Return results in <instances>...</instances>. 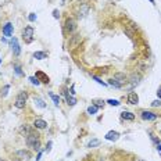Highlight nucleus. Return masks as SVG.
<instances>
[{"instance_id":"1","label":"nucleus","mask_w":161,"mask_h":161,"mask_svg":"<svg viewBox=\"0 0 161 161\" xmlns=\"http://www.w3.org/2000/svg\"><path fill=\"white\" fill-rule=\"evenodd\" d=\"M25 143H27L28 147H31L32 150H36V152L40 150V136L36 132H33L29 136H27L25 138Z\"/></svg>"},{"instance_id":"2","label":"nucleus","mask_w":161,"mask_h":161,"mask_svg":"<svg viewBox=\"0 0 161 161\" xmlns=\"http://www.w3.org/2000/svg\"><path fill=\"white\" fill-rule=\"evenodd\" d=\"M128 82V78H126V75L124 74V72H117V74H114V77L110 79V85L114 87H122L125 85V83Z\"/></svg>"},{"instance_id":"3","label":"nucleus","mask_w":161,"mask_h":161,"mask_svg":"<svg viewBox=\"0 0 161 161\" xmlns=\"http://www.w3.org/2000/svg\"><path fill=\"white\" fill-rule=\"evenodd\" d=\"M31 158H32L31 152H29V150H25V149L17 150V152L13 154V160H15V161H29Z\"/></svg>"},{"instance_id":"4","label":"nucleus","mask_w":161,"mask_h":161,"mask_svg":"<svg viewBox=\"0 0 161 161\" xmlns=\"http://www.w3.org/2000/svg\"><path fill=\"white\" fill-rule=\"evenodd\" d=\"M75 29H77V21L74 18H67V21L64 24V33L72 35L75 32Z\"/></svg>"},{"instance_id":"5","label":"nucleus","mask_w":161,"mask_h":161,"mask_svg":"<svg viewBox=\"0 0 161 161\" xmlns=\"http://www.w3.org/2000/svg\"><path fill=\"white\" fill-rule=\"evenodd\" d=\"M27 99H28V93L27 92H21L17 96V99H15V103H14V106L17 107V108H24L25 107V104H27Z\"/></svg>"},{"instance_id":"6","label":"nucleus","mask_w":161,"mask_h":161,"mask_svg":"<svg viewBox=\"0 0 161 161\" xmlns=\"http://www.w3.org/2000/svg\"><path fill=\"white\" fill-rule=\"evenodd\" d=\"M22 39L27 43H31L33 40V28L32 27H25L22 29Z\"/></svg>"},{"instance_id":"7","label":"nucleus","mask_w":161,"mask_h":161,"mask_svg":"<svg viewBox=\"0 0 161 161\" xmlns=\"http://www.w3.org/2000/svg\"><path fill=\"white\" fill-rule=\"evenodd\" d=\"M140 117H142L144 121H156L157 118H158V115H157L156 113H153V111H147V110L142 111Z\"/></svg>"},{"instance_id":"8","label":"nucleus","mask_w":161,"mask_h":161,"mask_svg":"<svg viewBox=\"0 0 161 161\" xmlns=\"http://www.w3.org/2000/svg\"><path fill=\"white\" fill-rule=\"evenodd\" d=\"M81 43V35H78V33H74L72 36H69V42H68V47H71V49H74V47H77Z\"/></svg>"},{"instance_id":"9","label":"nucleus","mask_w":161,"mask_h":161,"mask_svg":"<svg viewBox=\"0 0 161 161\" xmlns=\"http://www.w3.org/2000/svg\"><path fill=\"white\" fill-rule=\"evenodd\" d=\"M126 101H128L129 104H132V106H136L139 103V96H138V93L136 92H131L126 96Z\"/></svg>"},{"instance_id":"10","label":"nucleus","mask_w":161,"mask_h":161,"mask_svg":"<svg viewBox=\"0 0 161 161\" xmlns=\"http://www.w3.org/2000/svg\"><path fill=\"white\" fill-rule=\"evenodd\" d=\"M3 35L7 38H13V24L7 22L3 25Z\"/></svg>"},{"instance_id":"11","label":"nucleus","mask_w":161,"mask_h":161,"mask_svg":"<svg viewBox=\"0 0 161 161\" xmlns=\"http://www.w3.org/2000/svg\"><path fill=\"white\" fill-rule=\"evenodd\" d=\"M10 45H11V47H13V53L15 57H18L19 56V45H18V40L15 39V38H11V40H10Z\"/></svg>"},{"instance_id":"12","label":"nucleus","mask_w":161,"mask_h":161,"mask_svg":"<svg viewBox=\"0 0 161 161\" xmlns=\"http://www.w3.org/2000/svg\"><path fill=\"white\" fill-rule=\"evenodd\" d=\"M106 139L110 140V142H117V140L120 139V134H118L117 131H110V132L106 134Z\"/></svg>"},{"instance_id":"13","label":"nucleus","mask_w":161,"mask_h":161,"mask_svg":"<svg viewBox=\"0 0 161 161\" xmlns=\"http://www.w3.org/2000/svg\"><path fill=\"white\" fill-rule=\"evenodd\" d=\"M33 132H35V129H33L32 126H29V125H22V126H21V134H22L25 138L29 136L31 134H33Z\"/></svg>"},{"instance_id":"14","label":"nucleus","mask_w":161,"mask_h":161,"mask_svg":"<svg viewBox=\"0 0 161 161\" xmlns=\"http://www.w3.org/2000/svg\"><path fill=\"white\" fill-rule=\"evenodd\" d=\"M33 128H36V129H46L47 128V122L45 120H35V121H33Z\"/></svg>"},{"instance_id":"15","label":"nucleus","mask_w":161,"mask_h":161,"mask_svg":"<svg viewBox=\"0 0 161 161\" xmlns=\"http://www.w3.org/2000/svg\"><path fill=\"white\" fill-rule=\"evenodd\" d=\"M87 11H89V6H87V4H82L81 7H79V10H78V17H79V18H83V17L87 14Z\"/></svg>"},{"instance_id":"16","label":"nucleus","mask_w":161,"mask_h":161,"mask_svg":"<svg viewBox=\"0 0 161 161\" xmlns=\"http://www.w3.org/2000/svg\"><path fill=\"white\" fill-rule=\"evenodd\" d=\"M36 78L39 79V81H42L43 83H49V77H47L46 74H43L42 71H38L36 72Z\"/></svg>"},{"instance_id":"17","label":"nucleus","mask_w":161,"mask_h":161,"mask_svg":"<svg viewBox=\"0 0 161 161\" xmlns=\"http://www.w3.org/2000/svg\"><path fill=\"white\" fill-rule=\"evenodd\" d=\"M121 117H122V120H126V121H134L135 120V115L132 114V113H129V111L121 113Z\"/></svg>"},{"instance_id":"18","label":"nucleus","mask_w":161,"mask_h":161,"mask_svg":"<svg viewBox=\"0 0 161 161\" xmlns=\"http://www.w3.org/2000/svg\"><path fill=\"white\" fill-rule=\"evenodd\" d=\"M33 57H35L36 60H45V58H47V53L46 51H35V53H33Z\"/></svg>"},{"instance_id":"19","label":"nucleus","mask_w":161,"mask_h":161,"mask_svg":"<svg viewBox=\"0 0 161 161\" xmlns=\"http://www.w3.org/2000/svg\"><path fill=\"white\" fill-rule=\"evenodd\" d=\"M33 103H35V106L39 107V108H46V103L39 99V97H33Z\"/></svg>"},{"instance_id":"20","label":"nucleus","mask_w":161,"mask_h":161,"mask_svg":"<svg viewBox=\"0 0 161 161\" xmlns=\"http://www.w3.org/2000/svg\"><path fill=\"white\" fill-rule=\"evenodd\" d=\"M139 82H140V75L134 74L131 78V87H135L136 85H139Z\"/></svg>"},{"instance_id":"21","label":"nucleus","mask_w":161,"mask_h":161,"mask_svg":"<svg viewBox=\"0 0 161 161\" xmlns=\"http://www.w3.org/2000/svg\"><path fill=\"white\" fill-rule=\"evenodd\" d=\"M65 99H67L68 106H74V104H77V99H75V97H72V96H69L67 92H65Z\"/></svg>"},{"instance_id":"22","label":"nucleus","mask_w":161,"mask_h":161,"mask_svg":"<svg viewBox=\"0 0 161 161\" xmlns=\"http://www.w3.org/2000/svg\"><path fill=\"white\" fill-rule=\"evenodd\" d=\"M92 104H95L97 108H103V107L106 106V101H104V100H100V99H96V100L92 101Z\"/></svg>"},{"instance_id":"23","label":"nucleus","mask_w":161,"mask_h":161,"mask_svg":"<svg viewBox=\"0 0 161 161\" xmlns=\"http://www.w3.org/2000/svg\"><path fill=\"white\" fill-rule=\"evenodd\" d=\"M99 111V108H97L95 104H92V106H89L87 107V114H90V115H95Z\"/></svg>"},{"instance_id":"24","label":"nucleus","mask_w":161,"mask_h":161,"mask_svg":"<svg viewBox=\"0 0 161 161\" xmlns=\"http://www.w3.org/2000/svg\"><path fill=\"white\" fill-rule=\"evenodd\" d=\"M49 96L51 97V100H53V103H54L56 106H58V104H60V97L57 96V95H54V93H49Z\"/></svg>"},{"instance_id":"25","label":"nucleus","mask_w":161,"mask_h":161,"mask_svg":"<svg viewBox=\"0 0 161 161\" xmlns=\"http://www.w3.org/2000/svg\"><path fill=\"white\" fill-rule=\"evenodd\" d=\"M9 89H10V85H4V86L0 89V95L3 97H6L7 96V93H9Z\"/></svg>"},{"instance_id":"26","label":"nucleus","mask_w":161,"mask_h":161,"mask_svg":"<svg viewBox=\"0 0 161 161\" xmlns=\"http://www.w3.org/2000/svg\"><path fill=\"white\" fill-rule=\"evenodd\" d=\"M99 144H100V140L93 139V140H90V142L87 143V147H96V146H99Z\"/></svg>"},{"instance_id":"27","label":"nucleus","mask_w":161,"mask_h":161,"mask_svg":"<svg viewBox=\"0 0 161 161\" xmlns=\"http://www.w3.org/2000/svg\"><path fill=\"white\" fill-rule=\"evenodd\" d=\"M14 69H15V74L18 75V77H22L24 72L21 71V67H19L18 64H14Z\"/></svg>"},{"instance_id":"28","label":"nucleus","mask_w":161,"mask_h":161,"mask_svg":"<svg viewBox=\"0 0 161 161\" xmlns=\"http://www.w3.org/2000/svg\"><path fill=\"white\" fill-rule=\"evenodd\" d=\"M106 103H108L110 106H115V107H117V106H120V104H121L120 101H118V100H114V99H110V100H107Z\"/></svg>"},{"instance_id":"29","label":"nucleus","mask_w":161,"mask_h":161,"mask_svg":"<svg viewBox=\"0 0 161 161\" xmlns=\"http://www.w3.org/2000/svg\"><path fill=\"white\" fill-rule=\"evenodd\" d=\"M29 81H31L33 85H40V81H39L36 77H31V78H29Z\"/></svg>"},{"instance_id":"30","label":"nucleus","mask_w":161,"mask_h":161,"mask_svg":"<svg viewBox=\"0 0 161 161\" xmlns=\"http://www.w3.org/2000/svg\"><path fill=\"white\" fill-rule=\"evenodd\" d=\"M92 78H93V79H95V81H96V82H97V83H100V85H103V86H107V83H106V82H103V81H101V79H100V78H97V77H95V75H93Z\"/></svg>"},{"instance_id":"31","label":"nucleus","mask_w":161,"mask_h":161,"mask_svg":"<svg viewBox=\"0 0 161 161\" xmlns=\"http://www.w3.org/2000/svg\"><path fill=\"white\" fill-rule=\"evenodd\" d=\"M28 19H29L31 22L36 21V14H35V13H31V14H29V17H28Z\"/></svg>"},{"instance_id":"32","label":"nucleus","mask_w":161,"mask_h":161,"mask_svg":"<svg viewBox=\"0 0 161 161\" xmlns=\"http://www.w3.org/2000/svg\"><path fill=\"white\" fill-rule=\"evenodd\" d=\"M152 107H161V100L158 99V100H154L152 103Z\"/></svg>"},{"instance_id":"33","label":"nucleus","mask_w":161,"mask_h":161,"mask_svg":"<svg viewBox=\"0 0 161 161\" xmlns=\"http://www.w3.org/2000/svg\"><path fill=\"white\" fill-rule=\"evenodd\" d=\"M53 17H54V18H58V17H60V13H58V10H53Z\"/></svg>"},{"instance_id":"34","label":"nucleus","mask_w":161,"mask_h":161,"mask_svg":"<svg viewBox=\"0 0 161 161\" xmlns=\"http://www.w3.org/2000/svg\"><path fill=\"white\" fill-rule=\"evenodd\" d=\"M7 3H10V0H0V7H3V6H6Z\"/></svg>"},{"instance_id":"35","label":"nucleus","mask_w":161,"mask_h":161,"mask_svg":"<svg viewBox=\"0 0 161 161\" xmlns=\"http://www.w3.org/2000/svg\"><path fill=\"white\" fill-rule=\"evenodd\" d=\"M157 96H158V99L161 100V86L158 87V89H157Z\"/></svg>"},{"instance_id":"36","label":"nucleus","mask_w":161,"mask_h":161,"mask_svg":"<svg viewBox=\"0 0 161 161\" xmlns=\"http://www.w3.org/2000/svg\"><path fill=\"white\" fill-rule=\"evenodd\" d=\"M157 149H158V150H161V142L157 143Z\"/></svg>"},{"instance_id":"37","label":"nucleus","mask_w":161,"mask_h":161,"mask_svg":"<svg viewBox=\"0 0 161 161\" xmlns=\"http://www.w3.org/2000/svg\"><path fill=\"white\" fill-rule=\"evenodd\" d=\"M149 1H150V3H153V4H154V0H149Z\"/></svg>"},{"instance_id":"38","label":"nucleus","mask_w":161,"mask_h":161,"mask_svg":"<svg viewBox=\"0 0 161 161\" xmlns=\"http://www.w3.org/2000/svg\"><path fill=\"white\" fill-rule=\"evenodd\" d=\"M0 161H6V160H4V158H0Z\"/></svg>"},{"instance_id":"39","label":"nucleus","mask_w":161,"mask_h":161,"mask_svg":"<svg viewBox=\"0 0 161 161\" xmlns=\"http://www.w3.org/2000/svg\"><path fill=\"white\" fill-rule=\"evenodd\" d=\"M0 63H1V58H0Z\"/></svg>"}]
</instances>
